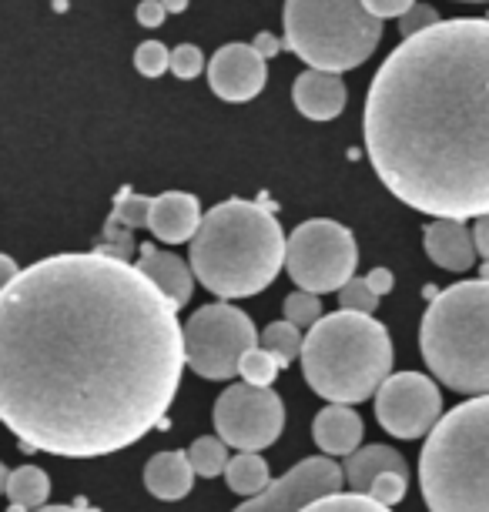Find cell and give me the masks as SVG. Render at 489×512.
<instances>
[{
	"label": "cell",
	"instance_id": "11",
	"mask_svg": "<svg viewBox=\"0 0 489 512\" xmlns=\"http://www.w3.org/2000/svg\"><path fill=\"white\" fill-rule=\"evenodd\" d=\"M376 422L392 439H426L443 419V395L423 372H396L376 389Z\"/></svg>",
	"mask_w": 489,
	"mask_h": 512
},
{
	"label": "cell",
	"instance_id": "21",
	"mask_svg": "<svg viewBox=\"0 0 489 512\" xmlns=\"http://www.w3.org/2000/svg\"><path fill=\"white\" fill-rule=\"evenodd\" d=\"M345 482L356 492H369L382 472L389 469H406V459L399 456L392 446H359L352 456H345Z\"/></svg>",
	"mask_w": 489,
	"mask_h": 512
},
{
	"label": "cell",
	"instance_id": "5",
	"mask_svg": "<svg viewBox=\"0 0 489 512\" xmlns=\"http://www.w3.org/2000/svg\"><path fill=\"white\" fill-rule=\"evenodd\" d=\"M419 489L429 512H489V395H473L433 425Z\"/></svg>",
	"mask_w": 489,
	"mask_h": 512
},
{
	"label": "cell",
	"instance_id": "3",
	"mask_svg": "<svg viewBox=\"0 0 489 512\" xmlns=\"http://www.w3.org/2000/svg\"><path fill=\"white\" fill-rule=\"evenodd\" d=\"M285 238L268 201L228 198L201 218L191 238V268L212 295L252 298L265 292L285 268Z\"/></svg>",
	"mask_w": 489,
	"mask_h": 512
},
{
	"label": "cell",
	"instance_id": "37",
	"mask_svg": "<svg viewBox=\"0 0 489 512\" xmlns=\"http://www.w3.org/2000/svg\"><path fill=\"white\" fill-rule=\"evenodd\" d=\"M473 235H476L479 258H483V262H489V211H486V215H479V218H476Z\"/></svg>",
	"mask_w": 489,
	"mask_h": 512
},
{
	"label": "cell",
	"instance_id": "10",
	"mask_svg": "<svg viewBox=\"0 0 489 512\" xmlns=\"http://www.w3.org/2000/svg\"><path fill=\"white\" fill-rule=\"evenodd\" d=\"M285 429V405L278 392L262 385H228L215 402V432L238 452L275 446Z\"/></svg>",
	"mask_w": 489,
	"mask_h": 512
},
{
	"label": "cell",
	"instance_id": "17",
	"mask_svg": "<svg viewBox=\"0 0 489 512\" xmlns=\"http://www.w3.org/2000/svg\"><path fill=\"white\" fill-rule=\"evenodd\" d=\"M148 211H151V198L138 195V191H131V188H121L118 198H114L108 221H104L98 251L114 258H128L134 248V231L148 228Z\"/></svg>",
	"mask_w": 489,
	"mask_h": 512
},
{
	"label": "cell",
	"instance_id": "14",
	"mask_svg": "<svg viewBox=\"0 0 489 512\" xmlns=\"http://www.w3.org/2000/svg\"><path fill=\"white\" fill-rule=\"evenodd\" d=\"M423 245L429 262L446 268V272H469L479 258L473 228L459 218H433L423 231Z\"/></svg>",
	"mask_w": 489,
	"mask_h": 512
},
{
	"label": "cell",
	"instance_id": "18",
	"mask_svg": "<svg viewBox=\"0 0 489 512\" xmlns=\"http://www.w3.org/2000/svg\"><path fill=\"white\" fill-rule=\"evenodd\" d=\"M362 432L366 425H362L359 412L342 402H329L312 422V439L325 456H352L362 442Z\"/></svg>",
	"mask_w": 489,
	"mask_h": 512
},
{
	"label": "cell",
	"instance_id": "6",
	"mask_svg": "<svg viewBox=\"0 0 489 512\" xmlns=\"http://www.w3.org/2000/svg\"><path fill=\"white\" fill-rule=\"evenodd\" d=\"M419 349L446 389L489 395V278L456 282L429 302Z\"/></svg>",
	"mask_w": 489,
	"mask_h": 512
},
{
	"label": "cell",
	"instance_id": "9",
	"mask_svg": "<svg viewBox=\"0 0 489 512\" xmlns=\"http://www.w3.org/2000/svg\"><path fill=\"white\" fill-rule=\"evenodd\" d=\"M255 322L242 308L228 305L225 298L215 305L198 308L185 322V359L188 369L201 379L225 382L238 375V362L248 349L258 345Z\"/></svg>",
	"mask_w": 489,
	"mask_h": 512
},
{
	"label": "cell",
	"instance_id": "41",
	"mask_svg": "<svg viewBox=\"0 0 489 512\" xmlns=\"http://www.w3.org/2000/svg\"><path fill=\"white\" fill-rule=\"evenodd\" d=\"M161 4L168 7V14H181L188 7V0H161Z\"/></svg>",
	"mask_w": 489,
	"mask_h": 512
},
{
	"label": "cell",
	"instance_id": "13",
	"mask_svg": "<svg viewBox=\"0 0 489 512\" xmlns=\"http://www.w3.org/2000/svg\"><path fill=\"white\" fill-rule=\"evenodd\" d=\"M268 61L255 51V44H225L208 61V84L222 101L245 104L262 94L268 81Z\"/></svg>",
	"mask_w": 489,
	"mask_h": 512
},
{
	"label": "cell",
	"instance_id": "1",
	"mask_svg": "<svg viewBox=\"0 0 489 512\" xmlns=\"http://www.w3.org/2000/svg\"><path fill=\"white\" fill-rule=\"evenodd\" d=\"M185 365L178 308L128 258L64 251L0 292V422L27 452L134 446L165 419Z\"/></svg>",
	"mask_w": 489,
	"mask_h": 512
},
{
	"label": "cell",
	"instance_id": "42",
	"mask_svg": "<svg viewBox=\"0 0 489 512\" xmlns=\"http://www.w3.org/2000/svg\"><path fill=\"white\" fill-rule=\"evenodd\" d=\"M7 476H11V469L0 462V496H4V486H7Z\"/></svg>",
	"mask_w": 489,
	"mask_h": 512
},
{
	"label": "cell",
	"instance_id": "26",
	"mask_svg": "<svg viewBox=\"0 0 489 512\" xmlns=\"http://www.w3.org/2000/svg\"><path fill=\"white\" fill-rule=\"evenodd\" d=\"M278 372H282V362H278L268 349H262V345L248 349L242 355V362H238V375H242V382L262 385V389H272V382H275Z\"/></svg>",
	"mask_w": 489,
	"mask_h": 512
},
{
	"label": "cell",
	"instance_id": "16",
	"mask_svg": "<svg viewBox=\"0 0 489 512\" xmlns=\"http://www.w3.org/2000/svg\"><path fill=\"white\" fill-rule=\"evenodd\" d=\"M292 101L309 121H335L345 111V84L339 74L309 67V71L295 77Z\"/></svg>",
	"mask_w": 489,
	"mask_h": 512
},
{
	"label": "cell",
	"instance_id": "8",
	"mask_svg": "<svg viewBox=\"0 0 489 512\" xmlns=\"http://www.w3.org/2000/svg\"><path fill=\"white\" fill-rule=\"evenodd\" d=\"M359 245L356 235L339 221L312 218L302 221L289 235L285 248V272L299 288L315 295H329L356 278Z\"/></svg>",
	"mask_w": 489,
	"mask_h": 512
},
{
	"label": "cell",
	"instance_id": "34",
	"mask_svg": "<svg viewBox=\"0 0 489 512\" xmlns=\"http://www.w3.org/2000/svg\"><path fill=\"white\" fill-rule=\"evenodd\" d=\"M362 4H366L369 14H376L379 21H386V17H402L416 0H362Z\"/></svg>",
	"mask_w": 489,
	"mask_h": 512
},
{
	"label": "cell",
	"instance_id": "24",
	"mask_svg": "<svg viewBox=\"0 0 489 512\" xmlns=\"http://www.w3.org/2000/svg\"><path fill=\"white\" fill-rule=\"evenodd\" d=\"M258 345L272 352L275 359L282 362V369H285V365H292L302 355L305 335H302L299 325H292L289 318H282V322H272V325L265 328L262 338H258Z\"/></svg>",
	"mask_w": 489,
	"mask_h": 512
},
{
	"label": "cell",
	"instance_id": "33",
	"mask_svg": "<svg viewBox=\"0 0 489 512\" xmlns=\"http://www.w3.org/2000/svg\"><path fill=\"white\" fill-rule=\"evenodd\" d=\"M433 24H439V11L436 7H429V4H412L406 14L399 17V34L402 37H416V34H423L429 31Z\"/></svg>",
	"mask_w": 489,
	"mask_h": 512
},
{
	"label": "cell",
	"instance_id": "43",
	"mask_svg": "<svg viewBox=\"0 0 489 512\" xmlns=\"http://www.w3.org/2000/svg\"><path fill=\"white\" fill-rule=\"evenodd\" d=\"M463 4H486V0H463Z\"/></svg>",
	"mask_w": 489,
	"mask_h": 512
},
{
	"label": "cell",
	"instance_id": "22",
	"mask_svg": "<svg viewBox=\"0 0 489 512\" xmlns=\"http://www.w3.org/2000/svg\"><path fill=\"white\" fill-rule=\"evenodd\" d=\"M4 496L11 499V506H21L27 512H34V509L44 506L47 496H51V479H47V472L37 469V466L11 469L7 486H4Z\"/></svg>",
	"mask_w": 489,
	"mask_h": 512
},
{
	"label": "cell",
	"instance_id": "4",
	"mask_svg": "<svg viewBox=\"0 0 489 512\" xmlns=\"http://www.w3.org/2000/svg\"><path fill=\"white\" fill-rule=\"evenodd\" d=\"M305 382L325 402L359 405L392 375L389 328L366 312L339 308L322 315L302 345Z\"/></svg>",
	"mask_w": 489,
	"mask_h": 512
},
{
	"label": "cell",
	"instance_id": "19",
	"mask_svg": "<svg viewBox=\"0 0 489 512\" xmlns=\"http://www.w3.org/2000/svg\"><path fill=\"white\" fill-rule=\"evenodd\" d=\"M138 268L171 298V305L175 308L191 302V292H195V268L181 262L178 255L161 251L155 245H141L138 248Z\"/></svg>",
	"mask_w": 489,
	"mask_h": 512
},
{
	"label": "cell",
	"instance_id": "40",
	"mask_svg": "<svg viewBox=\"0 0 489 512\" xmlns=\"http://www.w3.org/2000/svg\"><path fill=\"white\" fill-rule=\"evenodd\" d=\"M34 512H98V509H91L88 502H74V506H41V509H34Z\"/></svg>",
	"mask_w": 489,
	"mask_h": 512
},
{
	"label": "cell",
	"instance_id": "32",
	"mask_svg": "<svg viewBox=\"0 0 489 512\" xmlns=\"http://www.w3.org/2000/svg\"><path fill=\"white\" fill-rule=\"evenodd\" d=\"M201 71H205V54H201V47L178 44L175 51H171V74H175L178 81H195Z\"/></svg>",
	"mask_w": 489,
	"mask_h": 512
},
{
	"label": "cell",
	"instance_id": "35",
	"mask_svg": "<svg viewBox=\"0 0 489 512\" xmlns=\"http://www.w3.org/2000/svg\"><path fill=\"white\" fill-rule=\"evenodd\" d=\"M138 24L141 27H151V31H155V27H161L165 24V17H168V7L161 4V0H141L138 4Z\"/></svg>",
	"mask_w": 489,
	"mask_h": 512
},
{
	"label": "cell",
	"instance_id": "30",
	"mask_svg": "<svg viewBox=\"0 0 489 512\" xmlns=\"http://www.w3.org/2000/svg\"><path fill=\"white\" fill-rule=\"evenodd\" d=\"M134 67H138L141 77H161L171 71V51L161 41H145L134 51Z\"/></svg>",
	"mask_w": 489,
	"mask_h": 512
},
{
	"label": "cell",
	"instance_id": "31",
	"mask_svg": "<svg viewBox=\"0 0 489 512\" xmlns=\"http://www.w3.org/2000/svg\"><path fill=\"white\" fill-rule=\"evenodd\" d=\"M379 305V295L372 292V285L366 278H349L342 288H339V308H349V312H366L372 315Z\"/></svg>",
	"mask_w": 489,
	"mask_h": 512
},
{
	"label": "cell",
	"instance_id": "39",
	"mask_svg": "<svg viewBox=\"0 0 489 512\" xmlns=\"http://www.w3.org/2000/svg\"><path fill=\"white\" fill-rule=\"evenodd\" d=\"M17 275H21V268H17V262H14L11 255H4V251H0V292H4V288L11 285Z\"/></svg>",
	"mask_w": 489,
	"mask_h": 512
},
{
	"label": "cell",
	"instance_id": "27",
	"mask_svg": "<svg viewBox=\"0 0 489 512\" xmlns=\"http://www.w3.org/2000/svg\"><path fill=\"white\" fill-rule=\"evenodd\" d=\"M302 512H392V506H382L366 492H335V496H325L312 506H305Z\"/></svg>",
	"mask_w": 489,
	"mask_h": 512
},
{
	"label": "cell",
	"instance_id": "38",
	"mask_svg": "<svg viewBox=\"0 0 489 512\" xmlns=\"http://www.w3.org/2000/svg\"><path fill=\"white\" fill-rule=\"evenodd\" d=\"M252 44H255V51H258V54H262V57H265V61H268V57H275L278 51H282V44H285V41H278V37H275V34H268V31H262V34H258V37H255V41H252Z\"/></svg>",
	"mask_w": 489,
	"mask_h": 512
},
{
	"label": "cell",
	"instance_id": "29",
	"mask_svg": "<svg viewBox=\"0 0 489 512\" xmlns=\"http://www.w3.org/2000/svg\"><path fill=\"white\" fill-rule=\"evenodd\" d=\"M406 489H409V469H389L372 482V489L366 496L382 502V506H399V502L406 499Z\"/></svg>",
	"mask_w": 489,
	"mask_h": 512
},
{
	"label": "cell",
	"instance_id": "20",
	"mask_svg": "<svg viewBox=\"0 0 489 512\" xmlns=\"http://www.w3.org/2000/svg\"><path fill=\"white\" fill-rule=\"evenodd\" d=\"M195 466H191L188 452H158L145 466V489L161 502L185 499L195 486Z\"/></svg>",
	"mask_w": 489,
	"mask_h": 512
},
{
	"label": "cell",
	"instance_id": "23",
	"mask_svg": "<svg viewBox=\"0 0 489 512\" xmlns=\"http://www.w3.org/2000/svg\"><path fill=\"white\" fill-rule=\"evenodd\" d=\"M225 482H228V489L238 492V496L252 499L272 482V476H268V462L258 456V452H238L235 459H228Z\"/></svg>",
	"mask_w": 489,
	"mask_h": 512
},
{
	"label": "cell",
	"instance_id": "28",
	"mask_svg": "<svg viewBox=\"0 0 489 512\" xmlns=\"http://www.w3.org/2000/svg\"><path fill=\"white\" fill-rule=\"evenodd\" d=\"M285 318H289L292 325H299L302 332H309V328L322 318V302L315 292H305V288H299V292H292L289 298H285Z\"/></svg>",
	"mask_w": 489,
	"mask_h": 512
},
{
	"label": "cell",
	"instance_id": "36",
	"mask_svg": "<svg viewBox=\"0 0 489 512\" xmlns=\"http://www.w3.org/2000/svg\"><path fill=\"white\" fill-rule=\"evenodd\" d=\"M366 282L372 285V292H376L379 298H382V295H389L392 288H396V278H392L389 268H372V272L366 275Z\"/></svg>",
	"mask_w": 489,
	"mask_h": 512
},
{
	"label": "cell",
	"instance_id": "15",
	"mask_svg": "<svg viewBox=\"0 0 489 512\" xmlns=\"http://www.w3.org/2000/svg\"><path fill=\"white\" fill-rule=\"evenodd\" d=\"M201 201L188 191H165V195L151 198L148 211V231L165 245H181L191 241L201 228Z\"/></svg>",
	"mask_w": 489,
	"mask_h": 512
},
{
	"label": "cell",
	"instance_id": "25",
	"mask_svg": "<svg viewBox=\"0 0 489 512\" xmlns=\"http://www.w3.org/2000/svg\"><path fill=\"white\" fill-rule=\"evenodd\" d=\"M188 459L191 466L201 479H215V476H225V466H228V442L222 436H201L191 442L188 449Z\"/></svg>",
	"mask_w": 489,
	"mask_h": 512
},
{
	"label": "cell",
	"instance_id": "2",
	"mask_svg": "<svg viewBox=\"0 0 489 512\" xmlns=\"http://www.w3.org/2000/svg\"><path fill=\"white\" fill-rule=\"evenodd\" d=\"M366 151L402 205L433 218L489 211V17L406 37L369 84Z\"/></svg>",
	"mask_w": 489,
	"mask_h": 512
},
{
	"label": "cell",
	"instance_id": "7",
	"mask_svg": "<svg viewBox=\"0 0 489 512\" xmlns=\"http://www.w3.org/2000/svg\"><path fill=\"white\" fill-rule=\"evenodd\" d=\"M382 41V21L362 0H285V47L319 71H352Z\"/></svg>",
	"mask_w": 489,
	"mask_h": 512
},
{
	"label": "cell",
	"instance_id": "12",
	"mask_svg": "<svg viewBox=\"0 0 489 512\" xmlns=\"http://www.w3.org/2000/svg\"><path fill=\"white\" fill-rule=\"evenodd\" d=\"M345 486V469L332 456H312L292 466L282 479L268 482L258 496L245 499L235 512H302L325 496H335Z\"/></svg>",
	"mask_w": 489,
	"mask_h": 512
}]
</instances>
